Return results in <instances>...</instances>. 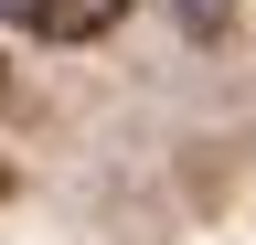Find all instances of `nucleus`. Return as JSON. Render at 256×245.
Here are the masks:
<instances>
[{
    "mask_svg": "<svg viewBox=\"0 0 256 245\" xmlns=\"http://www.w3.org/2000/svg\"><path fill=\"white\" fill-rule=\"evenodd\" d=\"M0 21L32 43H107L128 21V0H0Z\"/></svg>",
    "mask_w": 256,
    "mask_h": 245,
    "instance_id": "obj_1",
    "label": "nucleus"
},
{
    "mask_svg": "<svg viewBox=\"0 0 256 245\" xmlns=\"http://www.w3.org/2000/svg\"><path fill=\"white\" fill-rule=\"evenodd\" d=\"M235 11H246V0H182V32H192V43H224Z\"/></svg>",
    "mask_w": 256,
    "mask_h": 245,
    "instance_id": "obj_2",
    "label": "nucleus"
},
{
    "mask_svg": "<svg viewBox=\"0 0 256 245\" xmlns=\"http://www.w3.org/2000/svg\"><path fill=\"white\" fill-rule=\"evenodd\" d=\"M0 85H11V64H0Z\"/></svg>",
    "mask_w": 256,
    "mask_h": 245,
    "instance_id": "obj_3",
    "label": "nucleus"
}]
</instances>
